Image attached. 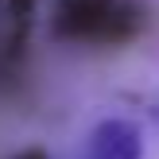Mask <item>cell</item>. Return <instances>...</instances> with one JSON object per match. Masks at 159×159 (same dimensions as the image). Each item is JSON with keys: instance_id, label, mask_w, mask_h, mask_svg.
Returning a JSON list of instances; mask_svg holds the SVG:
<instances>
[{"instance_id": "cell-1", "label": "cell", "mask_w": 159, "mask_h": 159, "mask_svg": "<svg viewBox=\"0 0 159 159\" xmlns=\"http://www.w3.org/2000/svg\"><path fill=\"white\" fill-rule=\"evenodd\" d=\"M144 27V8L136 0H62L54 16V35L66 43L120 47Z\"/></svg>"}, {"instance_id": "cell-2", "label": "cell", "mask_w": 159, "mask_h": 159, "mask_svg": "<svg viewBox=\"0 0 159 159\" xmlns=\"http://www.w3.org/2000/svg\"><path fill=\"white\" fill-rule=\"evenodd\" d=\"M89 159H144V136L132 120L109 116L93 128L89 136Z\"/></svg>"}, {"instance_id": "cell-3", "label": "cell", "mask_w": 159, "mask_h": 159, "mask_svg": "<svg viewBox=\"0 0 159 159\" xmlns=\"http://www.w3.org/2000/svg\"><path fill=\"white\" fill-rule=\"evenodd\" d=\"M8 12H12V20H20V27L31 20V12H35V0H8Z\"/></svg>"}, {"instance_id": "cell-4", "label": "cell", "mask_w": 159, "mask_h": 159, "mask_svg": "<svg viewBox=\"0 0 159 159\" xmlns=\"http://www.w3.org/2000/svg\"><path fill=\"white\" fill-rule=\"evenodd\" d=\"M12 159H51V155H47L43 148H23V152H20V155H12Z\"/></svg>"}, {"instance_id": "cell-5", "label": "cell", "mask_w": 159, "mask_h": 159, "mask_svg": "<svg viewBox=\"0 0 159 159\" xmlns=\"http://www.w3.org/2000/svg\"><path fill=\"white\" fill-rule=\"evenodd\" d=\"M155 116H159V109H155Z\"/></svg>"}]
</instances>
